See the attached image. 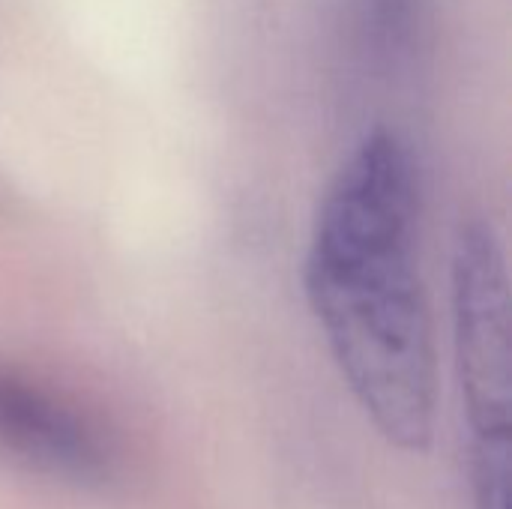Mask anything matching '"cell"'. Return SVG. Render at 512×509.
<instances>
[{"mask_svg":"<svg viewBox=\"0 0 512 509\" xmlns=\"http://www.w3.org/2000/svg\"><path fill=\"white\" fill-rule=\"evenodd\" d=\"M453 330L462 405L471 429L474 509H507L510 483V285L495 231L462 228L453 255Z\"/></svg>","mask_w":512,"mask_h":509,"instance_id":"cell-2","label":"cell"},{"mask_svg":"<svg viewBox=\"0 0 512 509\" xmlns=\"http://www.w3.org/2000/svg\"><path fill=\"white\" fill-rule=\"evenodd\" d=\"M411 147L369 132L330 180L306 252V297L330 357L375 432L402 453L435 441L438 360L417 264Z\"/></svg>","mask_w":512,"mask_h":509,"instance_id":"cell-1","label":"cell"},{"mask_svg":"<svg viewBox=\"0 0 512 509\" xmlns=\"http://www.w3.org/2000/svg\"><path fill=\"white\" fill-rule=\"evenodd\" d=\"M0 453L87 492H108L129 471L126 447L108 420L9 363H0Z\"/></svg>","mask_w":512,"mask_h":509,"instance_id":"cell-3","label":"cell"},{"mask_svg":"<svg viewBox=\"0 0 512 509\" xmlns=\"http://www.w3.org/2000/svg\"><path fill=\"white\" fill-rule=\"evenodd\" d=\"M432 24V0H351L357 54L390 75L414 63Z\"/></svg>","mask_w":512,"mask_h":509,"instance_id":"cell-4","label":"cell"}]
</instances>
